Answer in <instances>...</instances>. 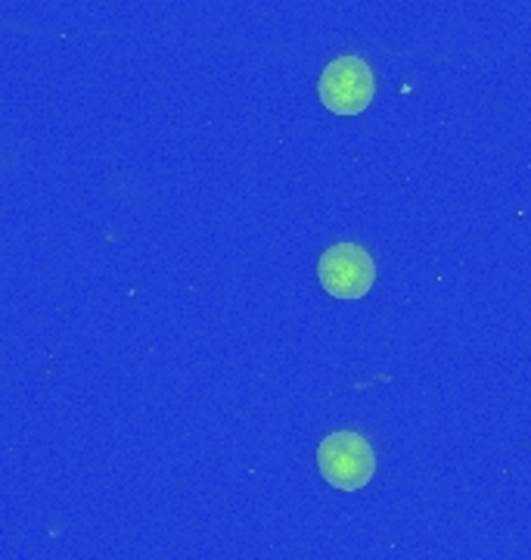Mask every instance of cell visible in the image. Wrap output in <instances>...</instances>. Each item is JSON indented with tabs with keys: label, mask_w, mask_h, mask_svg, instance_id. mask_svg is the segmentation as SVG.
I'll list each match as a JSON object with an SVG mask.
<instances>
[{
	"label": "cell",
	"mask_w": 531,
	"mask_h": 560,
	"mask_svg": "<svg viewBox=\"0 0 531 560\" xmlns=\"http://www.w3.org/2000/svg\"><path fill=\"white\" fill-rule=\"evenodd\" d=\"M317 467H320V477L330 482L333 489L357 492V489H364L367 482L374 480V445L364 440L361 433H352V430L330 433L317 448Z\"/></svg>",
	"instance_id": "cell-1"
},
{
	"label": "cell",
	"mask_w": 531,
	"mask_h": 560,
	"mask_svg": "<svg viewBox=\"0 0 531 560\" xmlns=\"http://www.w3.org/2000/svg\"><path fill=\"white\" fill-rule=\"evenodd\" d=\"M317 94L320 103L335 116H357L376 97L374 69L364 57H339L320 72Z\"/></svg>",
	"instance_id": "cell-2"
},
{
	"label": "cell",
	"mask_w": 531,
	"mask_h": 560,
	"mask_svg": "<svg viewBox=\"0 0 531 560\" xmlns=\"http://www.w3.org/2000/svg\"><path fill=\"white\" fill-rule=\"evenodd\" d=\"M320 287L333 300H364L376 283V265L357 243H335L317 261Z\"/></svg>",
	"instance_id": "cell-3"
}]
</instances>
